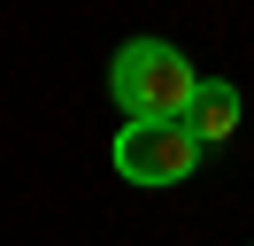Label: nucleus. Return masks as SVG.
<instances>
[{"instance_id":"f257e3e1","label":"nucleus","mask_w":254,"mask_h":246,"mask_svg":"<svg viewBox=\"0 0 254 246\" xmlns=\"http://www.w3.org/2000/svg\"><path fill=\"white\" fill-rule=\"evenodd\" d=\"M108 92H116V108H124L131 123H185L200 77H192V62L177 54L170 39H131V46H116V62H108Z\"/></svg>"},{"instance_id":"f03ea898","label":"nucleus","mask_w":254,"mask_h":246,"mask_svg":"<svg viewBox=\"0 0 254 246\" xmlns=\"http://www.w3.org/2000/svg\"><path fill=\"white\" fill-rule=\"evenodd\" d=\"M200 154L208 146L185 123H124L116 146H108V162H116L124 184H185L192 169H200Z\"/></svg>"},{"instance_id":"7ed1b4c3","label":"nucleus","mask_w":254,"mask_h":246,"mask_svg":"<svg viewBox=\"0 0 254 246\" xmlns=\"http://www.w3.org/2000/svg\"><path fill=\"white\" fill-rule=\"evenodd\" d=\"M185 131L200 138V146H231L239 138V85L200 77V92H192V108H185Z\"/></svg>"}]
</instances>
